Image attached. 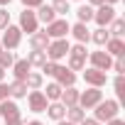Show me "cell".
<instances>
[{
	"mask_svg": "<svg viewBox=\"0 0 125 125\" xmlns=\"http://www.w3.org/2000/svg\"><path fill=\"white\" fill-rule=\"evenodd\" d=\"M96 118L93 120H98V123H108V120H113V118H118V113H120V103L118 101H113V98H108V101H101L98 105H96Z\"/></svg>",
	"mask_w": 125,
	"mask_h": 125,
	"instance_id": "obj_1",
	"label": "cell"
},
{
	"mask_svg": "<svg viewBox=\"0 0 125 125\" xmlns=\"http://www.w3.org/2000/svg\"><path fill=\"white\" fill-rule=\"evenodd\" d=\"M0 118L5 120V125H25V120H22V115H20L17 103H15V101H10V98L0 103Z\"/></svg>",
	"mask_w": 125,
	"mask_h": 125,
	"instance_id": "obj_2",
	"label": "cell"
},
{
	"mask_svg": "<svg viewBox=\"0 0 125 125\" xmlns=\"http://www.w3.org/2000/svg\"><path fill=\"white\" fill-rule=\"evenodd\" d=\"M69 42L66 39H52L49 42V47L44 49V54H47V61H59V59H64V56H69Z\"/></svg>",
	"mask_w": 125,
	"mask_h": 125,
	"instance_id": "obj_3",
	"label": "cell"
},
{
	"mask_svg": "<svg viewBox=\"0 0 125 125\" xmlns=\"http://www.w3.org/2000/svg\"><path fill=\"white\" fill-rule=\"evenodd\" d=\"M20 42H22V30L20 27H15V25H8L5 30H3V49L5 52H12V49H17L20 47Z\"/></svg>",
	"mask_w": 125,
	"mask_h": 125,
	"instance_id": "obj_4",
	"label": "cell"
},
{
	"mask_svg": "<svg viewBox=\"0 0 125 125\" xmlns=\"http://www.w3.org/2000/svg\"><path fill=\"white\" fill-rule=\"evenodd\" d=\"M101 101H103L101 88H88V91H81V93H79V108H83V110L96 108Z\"/></svg>",
	"mask_w": 125,
	"mask_h": 125,
	"instance_id": "obj_5",
	"label": "cell"
},
{
	"mask_svg": "<svg viewBox=\"0 0 125 125\" xmlns=\"http://www.w3.org/2000/svg\"><path fill=\"white\" fill-rule=\"evenodd\" d=\"M88 59H91V69H98V71H108L113 66V56H108V52H103V49L91 52Z\"/></svg>",
	"mask_w": 125,
	"mask_h": 125,
	"instance_id": "obj_6",
	"label": "cell"
},
{
	"mask_svg": "<svg viewBox=\"0 0 125 125\" xmlns=\"http://www.w3.org/2000/svg\"><path fill=\"white\" fill-rule=\"evenodd\" d=\"M69 30H71V25L66 22V20H54L52 25H47V37L49 39H66V34H69Z\"/></svg>",
	"mask_w": 125,
	"mask_h": 125,
	"instance_id": "obj_7",
	"label": "cell"
},
{
	"mask_svg": "<svg viewBox=\"0 0 125 125\" xmlns=\"http://www.w3.org/2000/svg\"><path fill=\"white\" fill-rule=\"evenodd\" d=\"M17 27L32 37L34 32H39V22H37V15H34L32 10H25V12H20V25H17Z\"/></svg>",
	"mask_w": 125,
	"mask_h": 125,
	"instance_id": "obj_8",
	"label": "cell"
},
{
	"mask_svg": "<svg viewBox=\"0 0 125 125\" xmlns=\"http://www.w3.org/2000/svg\"><path fill=\"white\" fill-rule=\"evenodd\" d=\"M115 17H118V15H115V8H110V5H101V8L93 12V20L98 22V27H108Z\"/></svg>",
	"mask_w": 125,
	"mask_h": 125,
	"instance_id": "obj_9",
	"label": "cell"
},
{
	"mask_svg": "<svg viewBox=\"0 0 125 125\" xmlns=\"http://www.w3.org/2000/svg\"><path fill=\"white\" fill-rule=\"evenodd\" d=\"M27 105H30L32 113H44L47 105H49V101H47V96H44L42 91H32V93L27 96Z\"/></svg>",
	"mask_w": 125,
	"mask_h": 125,
	"instance_id": "obj_10",
	"label": "cell"
},
{
	"mask_svg": "<svg viewBox=\"0 0 125 125\" xmlns=\"http://www.w3.org/2000/svg\"><path fill=\"white\" fill-rule=\"evenodd\" d=\"M83 81H86L91 88H101V86H105L108 76H105V71H98V69H86V71H83Z\"/></svg>",
	"mask_w": 125,
	"mask_h": 125,
	"instance_id": "obj_11",
	"label": "cell"
},
{
	"mask_svg": "<svg viewBox=\"0 0 125 125\" xmlns=\"http://www.w3.org/2000/svg\"><path fill=\"white\" fill-rule=\"evenodd\" d=\"M54 79H56V83H59L61 88H69V86H74V83H76V74H74V71H69L66 66H59V69H56V74H54Z\"/></svg>",
	"mask_w": 125,
	"mask_h": 125,
	"instance_id": "obj_12",
	"label": "cell"
},
{
	"mask_svg": "<svg viewBox=\"0 0 125 125\" xmlns=\"http://www.w3.org/2000/svg\"><path fill=\"white\" fill-rule=\"evenodd\" d=\"M59 103L64 105V108H71V105H79V91H76L74 86L64 88V91H61V98H59Z\"/></svg>",
	"mask_w": 125,
	"mask_h": 125,
	"instance_id": "obj_13",
	"label": "cell"
},
{
	"mask_svg": "<svg viewBox=\"0 0 125 125\" xmlns=\"http://www.w3.org/2000/svg\"><path fill=\"white\" fill-rule=\"evenodd\" d=\"M49 37H47V32H34L32 37H30V47L34 49V52H44L47 47H49Z\"/></svg>",
	"mask_w": 125,
	"mask_h": 125,
	"instance_id": "obj_14",
	"label": "cell"
},
{
	"mask_svg": "<svg viewBox=\"0 0 125 125\" xmlns=\"http://www.w3.org/2000/svg\"><path fill=\"white\" fill-rule=\"evenodd\" d=\"M105 52H108V56H115V59H120V56L125 54V42H123V39H115V37H110V39H108V44H105Z\"/></svg>",
	"mask_w": 125,
	"mask_h": 125,
	"instance_id": "obj_15",
	"label": "cell"
},
{
	"mask_svg": "<svg viewBox=\"0 0 125 125\" xmlns=\"http://www.w3.org/2000/svg\"><path fill=\"white\" fill-rule=\"evenodd\" d=\"M34 15H37V22H44V25H52L56 20V12L52 10V5H39Z\"/></svg>",
	"mask_w": 125,
	"mask_h": 125,
	"instance_id": "obj_16",
	"label": "cell"
},
{
	"mask_svg": "<svg viewBox=\"0 0 125 125\" xmlns=\"http://www.w3.org/2000/svg\"><path fill=\"white\" fill-rule=\"evenodd\" d=\"M69 32L74 34V39H76L79 44H86V42L91 39V30H88L86 25H81V22H76V25H74V27H71Z\"/></svg>",
	"mask_w": 125,
	"mask_h": 125,
	"instance_id": "obj_17",
	"label": "cell"
},
{
	"mask_svg": "<svg viewBox=\"0 0 125 125\" xmlns=\"http://www.w3.org/2000/svg\"><path fill=\"white\" fill-rule=\"evenodd\" d=\"M44 113H47V115H49L52 120H56V123H59V120H64V118H66V108H64V105H61L59 101H54V103H49Z\"/></svg>",
	"mask_w": 125,
	"mask_h": 125,
	"instance_id": "obj_18",
	"label": "cell"
},
{
	"mask_svg": "<svg viewBox=\"0 0 125 125\" xmlns=\"http://www.w3.org/2000/svg\"><path fill=\"white\" fill-rule=\"evenodd\" d=\"M30 64H27V59H17L15 64H12V74H15V81H25V76L30 74Z\"/></svg>",
	"mask_w": 125,
	"mask_h": 125,
	"instance_id": "obj_19",
	"label": "cell"
},
{
	"mask_svg": "<svg viewBox=\"0 0 125 125\" xmlns=\"http://www.w3.org/2000/svg\"><path fill=\"white\" fill-rule=\"evenodd\" d=\"M42 83H44V76L42 74H27L25 76V86H27V91H39L42 88Z\"/></svg>",
	"mask_w": 125,
	"mask_h": 125,
	"instance_id": "obj_20",
	"label": "cell"
},
{
	"mask_svg": "<svg viewBox=\"0 0 125 125\" xmlns=\"http://www.w3.org/2000/svg\"><path fill=\"white\" fill-rule=\"evenodd\" d=\"M83 118H86V110H83V108H79V105H71V108H66V118H64V120H69V123L79 125Z\"/></svg>",
	"mask_w": 125,
	"mask_h": 125,
	"instance_id": "obj_21",
	"label": "cell"
},
{
	"mask_svg": "<svg viewBox=\"0 0 125 125\" xmlns=\"http://www.w3.org/2000/svg\"><path fill=\"white\" fill-rule=\"evenodd\" d=\"M108 39H110L108 27H98V30H93V32H91V42H96L98 47H105V44H108Z\"/></svg>",
	"mask_w": 125,
	"mask_h": 125,
	"instance_id": "obj_22",
	"label": "cell"
},
{
	"mask_svg": "<svg viewBox=\"0 0 125 125\" xmlns=\"http://www.w3.org/2000/svg\"><path fill=\"white\" fill-rule=\"evenodd\" d=\"M27 64H30V66H39V69H42V66L47 64V54H44V52H34V49H32V52L27 54Z\"/></svg>",
	"mask_w": 125,
	"mask_h": 125,
	"instance_id": "obj_23",
	"label": "cell"
},
{
	"mask_svg": "<svg viewBox=\"0 0 125 125\" xmlns=\"http://www.w3.org/2000/svg\"><path fill=\"white\" fill-rule=\"evenodd\" d=\"M8 91H10L12 98H25V96H27V86H25V81H12V83L8 86Z\"/></svg>",
	"mask_w": 125,
	"mask_h": 125,
	"instance_id": "obj_24",
	"label": "cell"
},
{
	"mask_svg": "<svg viewBox=\"0 0 125 125\" xmlns=\"http://www.w3.org/2000/svg\"><path fill=\"white\" fill-rule=\"evenodd\" d=\"M61 91H64V88H61L56 81H52V83H47V93H44V96H47V101H52V103H54V101H59V98H61Z\"/></svg>",
	"mask_w": 125,
	"mask_h": 125,
	"instance_id": "obj_25",
	"label": "cell"
},
{
	"mask_svg": "<svg viewBox=\"0 0 125 125\" xmlns=\"http://www.w3.org/2000/svg\"><path fill=\"white\" fill-rule=\"evenodd\" d=\"M93 12H96V10H93L91 5H81V8L76 10V17H79V22H81V25H86V22H91V20H93Z\"/></svg>",
	"mask_w": 125,
	"mask_h": 125,
	"instance_id": "obj_26",
	"label": "cell"
},
{
	"mask_svg": "<svg viewBox=\"0 0 125 125\" xmlns=\"http://www.w3.org/2000/svg\"><path fill=\"white\" fill-rule=\"evenodd\" d=\"M123 32H125V20L115 17V20L110 22V30H108V34H110V37H115V39H120V37H123Z\"/></svg>",
	"mask_w": 125,
	"mask_h": 125,
	"instance_id": "obj_27",
	"label": "cell"
},
{
	"mask_svg": "<svg viewBox=\"0 0 125 125\" xmlns=\"http://www.w3.org/2000/svg\"><path fill=\"white\" fill-rule=\"evenodd\" d=\"M69 56H71V59H79V61H86V44H74V47H69Z\"/></svg>",
	"mask_w": 125,
	"mask_h": 125,
	"instance_id": "obj_28",
	"label": "cell"
},
{
	"mask_svg": "<svg viewBox=\"0 0 125 125\" xmlns=\"http://www.w3.org/2000/svg\"><path fill=\"white\" fill-rule=\"evenodd\" d=\"M15 64V56H12V52H0V69H10Z\"/></svg>",
	"mask_w": 125,
	"mask_h": 125,
	"instance_id": "obj_29",
	"label": "cell"
},
{
	"mask_svg": "<svg viewBox=\"0 0 125 125\" xmlns=\"http://www.w3.org/2000/svg\"><path fill=\"white\" fill-rule=\"evenodd\" d=\"M52 10H54L56 15H66V12H71V10H69V0H54V3H52Z\"/></svg>",
	"mask_w": 125,
	"mask_h": 125,
	"instance_id": "obj_30",
	"label": "cell"
},
{
	"mask_svg": "<svg viewBox=\"0 0 125 125\" xmlns=\"http://www.w3.org/2000/svg\"><path fill=\"white\" fill-rule=\"evenodd\" d=\"M113 86H115V93H118V98L123 101V98H125V81H123V76H115Z\"/></svg>",
	"mask_w": 125,
	"mask_h": 125,
	"instance_id": "obj_31",
	"label": "cell"
},
{
	"mask_svg": "<svg viewBox=\"0 0 125 125\" xmlns=\"http://www.w3.org/2000/svg\"><path fill=\"white\" fill-rule=\"evenodd\" d=\"M10 25V12H8V8H0V30H5Z\"/></svg>",
	"mask_w": 125,
	"mask_h": 125,
	"instance_id": "obj_32",
	"label": "cell"
},
{
	"mask_svg": "<svg viewBox=\"0 0 125 125\" xmlns=\"http://www.w3.org/2000/svg\"><path fill=\"white\" fill-rule=\"evenodd\" d=\"M110 69H113V71H115L118 76H123V71H125V59H123V56H120V59H115Z\"/></svg>",
	"mask_w": 125,
	"mask_h": 125,
	"instance_id": "obj_33",
	"label": "cell"
},
{
	"mask_svg": "<svg viewBox=\"0 0 125 125\" xmlns=\"http://www.w3.org/2000/svg\"><path fill=\"white\" fill-rule=\"evenodd\" d=\"M56 69H59V64H56V61H47V64L42 66V71H44L47 76H54V74H56Z\"/></svg>",
	"mask_w": 125,
	"mask_h": 125,
	"instance_id": "obj_34",
	"label": "cell"
},
{
	"mask_svg": "<svg viewBox=\"0 0 125 125\" xmlns=\"http://www.w3.org/2000/svg\"><path fill=\"white\" fill-rule=\"evenodd\" d=\"M20 3L25 5V10H32V8H39V5H44V0H20Z\"/></svg>",
	"mask_w": 125,
	"mask_h": 125,
	"instance_id": "obj_35",
	"label": "cell"
},
{
	"mask_svg": "<svg viewBox=\"0 0 125 125\" xmlns=\"http://www.w3.org/2000/svg\"><path fill=\"white\" fill-rule=\"evenodd\" d=\"M10 98V91H8V83H0V103Z\"/></svg>",
	"mask_w": 125,
	"mask_h": 125,
	"instance_id": "obj_36",
	"label": "cell"
},
{
	"mask_svg": "<svg viewBox=\"0 0 125 125\" xmlns=\"http://www.w3.org/2000/svg\"><path fill=\"white\" fill-rule=\"evenodd\" d=\"M79 125H103V123H98V120H93V118H83Z\"/></svg>",
	"mask_w": 125,
	"mask_h": 125,
	"instance_id": "obj_37",
	"label": "cell"
},
{
	"mask_svg": "<svg viewBox=\"0 0 125 125\" xmlns=\"http://www.w3.org/2000/svg\"><path fill=\"white\" fill-rule=\"evenodd\" d=\"M105 125H125V120H120V118H113V120H108Z\"/></svg>",
	"mask_w": 125,
	"mask_h": 125,
	"instance_id": "obj_38",
	"label": "cell"
},
{
	"mask_svg": "<svg viewBox=\"0 0 125 125\" xmlns=\"http://www.w3.org/2000/svg\"><path fill=\"white\" fill-rule=\"evenodd\" d=\"M103 5V0H91V8H101Z\"/></svg>",
	"mask_w": 125,
	"mask_h": 125,
	"instance_id": "obj_39",
	"label": "cell"
},
{
	"mask_svg": "<svg viewBox=\"0 0 125 125\" xmlns=\"http://www.w3.org/2000/svg\"><path fill=\"white\" fill-rule=\"evenodd\" d=\"M115 3H118V0H103V5H110V8H113Z\"/></svg>",
	"mask_w": 125,
	"mask_h": 125,
	"instance_id": "obj_40",
	"label": "cell"
},
{
	"mask_svg": "<svg viewBox=\"0 0 125 125\" xmlns=\"http://www.w3.org/2000/svg\"><path fill=\"white\" fill-rule=\"evenodd\" d=\"M25 125H44V123H39V120H30V123H25Z\"/></svg>",
	"mask_w": 125,
	"mask_h": 125,
	"instance_id": "obj_41",
	"label": "cell"
},
{
	"mask_svg": "<svg viewBox=\"0 0 125 125\" xmlns=\"http://www.w3.org/2000/svg\"><path fill=\"white\" fill-rule=\"evenodd\" d=\"M10 5V0H0V8H8Z\"/></svg>",
	"mask_w": 125,
	"mask_h": 125,
	"instance_id": "obj_42",
	"label": "cell"
},
{
	"mask_svg": "<svg viewBox=\"0 0 125 125\" xmlns=\"http://www.w3.org/2000/svg\"><path fill=\"white\" fill-rule=\"evenodd\" d=\"M56 125H74V123H69V120H59Z\"/></svg>",
	"mask_w": 125,
	"mask_h": 125,
	"instance_id": "obj_43",
	"label": "cell"
},
{
	"mask_svg": "<svg viewBox=\"0 0 125 125\" xmlns=\"http://www.w3.org/2000/svg\"><path fill=\"white\" fill-rule=\"evenodd\" d=\"M3 79H5V69H0V83H3Z\"/></svg>",
	"mask_w": 125,
	"mask_h": 125,
	"instance_id": "obj_44",
	"label": "cell"
},
{
	"mask_svg": "<svg viewBox=\"0 0 125 125\" xmlns=\"http://www.w3.org/2000/svg\"><path fill=\"white\" fill-rule=\"evenodd\" d=\"M0 52H3V44H0Z\"/></svg>",
	"mask_w": 125,
	"mask_h": 125,
	"instance_id": "obj_45",
	"label": "cell"
}]
</instances>
